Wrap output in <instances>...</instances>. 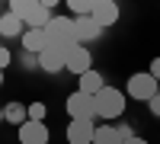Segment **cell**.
<instances>
[{"label": "cell", "mask_w": 160, "mask_h": 144, "mask_svg": "<svg viewBox=\"0 0 160 144\" xmlns=\"http://www.w3.org/2000/svg\"><path fill=\"white\" fill-rule=\"evenodd\" d=\"M68 112H71V119H96V96H87V93H71L68 96Z\"/></svg>", "instance_id": "cell-5"}, {"label": "cell", "mask_w": 160, "mask_h": 144, "mask_svg": "<svg viewBox=\"0 0 160 144\" xmlns=\"http://www.w3.org/2000/svg\"><path fill=\"white\" fill-rule=\"evenodd\" d=\"M0 122H3V106H0Z\"/></svg>", "instance_id": "cell-24"}, {"label": "cell", "mask_w": 160, "mask_h": 144, "mask_svg": "<svg viewBox=\"0 0 160 144\" xmlns=\"http://www.w3.org/2000/svg\"><path fill=\"white\" fill-rule=\"evenodd\" d=\"M148 106H151V112H154V115H157V119H160V93H157V96H154V99L148 102Z\"/></svg>", "instance_id": "cell-21"}, {"label": "cell", "mask_w": 160, "mask_h": 144, "mask_svg": "<svg viewBox=\"0 0 160 144\" xmlns=\"http://www.w3.org/2000/svg\"><path fill=\"white\" fill-rule=\"evenodd\" d=\"M93 144H125L122 135H118L115 125H96V138H93Z\"/></svg>", "instance_id": "cell-16"}, {"label": "cell", "mask_w": 160, "mask_h": 144, "mask_svg": "<svg viewBox=\"0 0 160 144\" xmlns=\"http://www.w3.org/2000/svg\"><path fill=\"white\" fill-rule=\"evenodd\" d=\"M26 29H22V19L19 16H13V13L7 10L3 16H0V35H7V38H13V35H22Z\"/></svg>", "instance_id": "cell-15"}, {"label": "cell", "mask_w": 160, "mask_h": 144, "mask_svg": "<svg viewBox=\"0 0 160 144\" xmlns=\"http://www.w3.org/2000/svg\"><path fill=\"white\" fill-rule=\"evenodd\" d=\"M64 71H71L77 77H83L87 71H93V51L87 45H74L68 51V67H64Z\"/></svg>", "instance_id": "cell-6"}, {"label": "cell", "mask_w": 160, "mask_h": 144, "mask_svg": "<svg viewBox=\"0 0 160 144\" xmlns=\"http://www.w3.org/2000/svg\"><path fill=\"white\" fill-rule=\"evenodd\" d=\"M3 119L10 125L22 128L26 122H29V106H22V102H7V106H3Z\"/></svg>", "instance_id": "cell-14"}, {"label": "cell", "mask_w": 160, "mask_h": 144, "mask_svg": "<svg viewBox=\"0 0 160 144\" xmlns=\"http://www.w3.org/2000/svg\"><path fill=\"white\" fill-rule=\"evenodd\" d=\"M74 32H77V45H87V42H93V38H99V26L93 22V16H77L74 19Z\"/></svg>", "instance_id": "cell-12"}, {"label": "cell", "mask_w": 160, "mask_h": 144, "mask_svg": "<svg viewBox=\"0 0 160 144\" xmlns=\"http://www.w3.org/2000/svg\"><path fill=\"white\" fill-rule=\"evenodd\" d=\"M10 61H13V55H10V51H7V48H0V71H3V67H7V64H10Z\"/></svg>", "instance_id": "cell-20"}, {"label": "cell", "mask_w": 160, "mask_h": 144, "mask_svg": "<svg viewBox=\"0 0 160 144\" xmlns=\"http://www.w3.org/2000/svg\"><path fill=\"white\" fill-rule=\"evenodd\" d=\"M48 45L51 48H64L71 51L77 45V32H74V16H51V22L45 26Z\"/></svg>", "instance_id": "cell-2"}, {"label": "cell", "mask_w": 160, "mask_h": 144, "mask_svg": "<svg viewBox=\"0 0 160 144\" xmlns=\"http://www.w3.org/2000/svg\"><path fill=\"white\" fill-rule=\"evenodd\" d=\"M10 13L19 16L22 26H29V29H45L51 22V10L38 0H10Z\"/></svg>", "instance_id": "cell-1"}, {"label": "cell", "mask_w": 160, "mask_h": 144, "mask_svg": "<svg viewBox=\"0 0 160 144\" xmlns=\"http://www.w3.org/2000/svg\"><path fill=\"white\" fill-rule=\"evenodd\" d=\"M125 93H128L131 99H138V102H151V99L160 93V83L151 77V71H148V74H131Z\"/></svg>", "instance_id": "cell-4"}, {"label": "cell", "mask_w": 160, "mask_h": 144, "mask_svg": "<svg viewBox=\"0 0 160 144\" xmlns=\"http://www.w3.org/2000/svg\"><path fill=\"white\" fill-rule=\"evenodd\" d=\"M93 138H96L93 119H71V125H68V141L71 144H93Z\"/></svg>", "instance_id": "cell-7"}, {"label": "cell", "mask_w": 160, "mask_h": 144, "mask_svg": "<svg viewBox=\"0 0 160 144\" xmlns=\"http://www.w3.org/2000/svg\"><path fill=\"white\" fill-rule=\"evenodd\" d=\"M122 112H125V93H122V90L106 87L102 93H96V119L115 122Z\"/></svg>", "instance_id": "cell-3"}, {"label": "cell", "mask_w": 160, "mask_h": 144, "mask_svg": "<svg viewBox=\"0 0 160 144\" xmlns=\"http://www.w3.org/2000/svg\"><path fill=\"white\" fill-rule=\"evenodd\" d=\"M125 144H148V141H144V138H138V135H135V138H131V141H125Z\"/></svg>", "instance_id": "cell-22"}, {"label": "cell", "mask_w": 160, "mask_h": 144, "mask_svg": "<svg viewBox=\"0 0 160 144\" xmlns=\"http://www.w3.org/2000/svg\"><path fill=\"white\" fill-rule=\"evenodd\" d=\"M68 7L74 13V19L77 16H90V13H93V0H68Z\"/></svg>", "instance_id": "cell-17"}, {"label": "cell", "mask_w": 160, "mask_h": 144, "mask_svg": "<svg viewBox=\"0 0 160 144\" xmlns=\"http://www.w3.org/2000/svg\"><path fill=\"white\" fill-rule=\"evenodd\" d=\"M45 102H32L29 106V122H45Z\"/></svg>", "instance_id": "cell-18"}, {"label": "cell", "mask_w": 160, "mask_h": 144, "mask_svg": "<svg viewBox=\"0 0 160 144\" xmlns=\"http://www.w3.org/2000/svg\"><path fill=\"white\" fill-rule=\"evenodd\" d=\"M19 144H48V128L45 122H26L19 128Z\"/></svg>", "instance_id": "cell-11"}, {"label": "cell", "mask_w": 160, "mask_h": 144, "mask_svg": "<svg viewBox=\"0 0 160 144\" xmlns=\"http://www.w3.org/2000/svg\"><path fill=\"white\" fill-rule=\"evenodd\" d=\"M0 16H3V3H0Z\"/></svg>", "instance_id": "cell-25"}, {"label": "cell", "mask_w": 160, "mask_h": 144, "mask_svg": "<svg viewBox=\"0 0 160 144\" xmlns=\"http://www.w3.org/2000/svg\"><path fill=\"white\" fill-rule=\"evenodd\" d=\"M22 48H26V51H32L35 58H38V55H45V51L51 48V45H48L45 29H26V32H22Z\"/></svg>", "instance_id": "cell-10"}, {"label": "cell", "mask_w": 160, "mask_h": 144, "mask_svg": "<svg viewBox=\"0 0 160 144\" xmlns=\"http://www.w3.org/2000/svg\"><path fill=\"white\" fill-rule=\"evenodd\" d=\"M151 77L160 83V58H154V61H151Z\"/></svg>", "instance_id": "cell-19"}, {"label": "cell", "mask_w": 160, "mask_h": 144, "mask_svg": "<svg viewBox=\"0 0 160 144\" xmlns=\"http://www.w3.org/2000/svg\"><path fill=\"white\" fill-rule=\"evenodd\" d=\"M0 87H3V71H0Z\"/></svg>", "instance_id": "cell-23"}, {"label": "cell", "mask_w": 160, "mask_h": 144, "mask_svg": "<svg viewBox=\"0 0 160 144\" xmlns=\"http://www.w3.org/2000/svg\"><path fill=\"white\" fill-rule=\"evenodd\" d=\"M93 22L99 26V29H106V26H115L118 22V7L112 3V0H93Z\"/></svg>", "instance_id": "cell-8"}, {"label": "cell", "mask_w": 160, "mask_h": 144, "mask_svg": "<svg viewBox=\"0 0 160 144\" xmlns=\"http://www.w3.org/2000/svg\"><path fill=\"white\" fill-rule=\"evenodd\" d=\"M77 80H80V93H87V96H96V93H102V90H106V80H102V74L99 71H87L83 77H77Z\"/></svg>", "instance_id": "cell-13"}, {"label": "cell", "mask_w": 160, "mask_h": 144, "mask_svg": "<svg viewBox=\"0 0 160 144\" xmlns=\"http://www.w3.org/2000/svg\"><path fill=\"white\" fill-rule=\"evenodd\" d=\"M38 67L48 71V74H58L68 67V51L64 48H48L45 55H38Z\"/></svg>", "instance_id": "cell-9"}]
</instances>
